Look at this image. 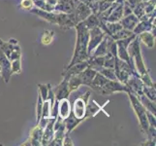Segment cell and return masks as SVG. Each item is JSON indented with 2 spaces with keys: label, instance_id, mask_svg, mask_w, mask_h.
Instances as JSON below:
<instances>
[{
  "label": "cell",
  "instance_id": "obj_1",
  "mask_svg": "<svg viewBox=\"0 0 156 146\" xmlns=\"http://www.w3.org/2000/svg\"><path fill=\"white\" fill-rule=\"evenodd\" d=\"M77 25V24H76ZM77 32H78V38H77V44H76V50L74 53V57L70 66H73L74 63L83 62L87 58V44H88V28L83 21L76 26Z\"/></svg>",
  "mask_w": 156,
  "mask_h": 146
},
{
  "label": "cell",
  "instance_id": "obj_2",
  "mask_svg": "<svg viewBox=\"0 0 156 146\" xmlns=\"http://www.w3.org/2000/svg\"><path fill=\"white\" fill-rule=\"evenodd\" d=\"M127 51H128V55L131 57V61L132 59H135V64L137 66L138 71L141 73L144 83L147 86H149V87H155V85L153 84L151 79L148 76L146 67H144V64L143 58L141 56V50H140V44H139L138 38L134 40L131 44L129 45Z\"/></svg>",
  "mask_w": 156,
  "mask_h": 146
},
{
  "label": "cell",
  "instance_id": "obj_3",
  "mask_svg": "<svg viewBox=\"0 0 156 146\" xmlns=\"http://www.w3.org/2000/svg\"><path fill=\"white\" fill-rule=\"evenodd\" d=\"M128 94H129V99H130V100H131L132 106H133L134 110H135V113L139 118V122H140V125H141L142 129L144 133H147L149 127H148L147 109L144 107V105L142 104V102L140 101V99H138L137 97L134 95V93L129 92Z\"/></svg>",
  "mask_w": 156,
  "mask_h": 146
},
{
  "label": "cell",
  "instance_id": "obj_4",
  "mask_svg": "<svg viewBox=\"0 0 156 146\" xmlns=\"http://www.w3.org/2000/svg\"><path fill=\"white\" fill-rule=\"evenodd\" d=\"M90 93L87 92L85 95L83 96H80L75 100L74 102V106H73V115L80 119V120H83L85 117V111H87V103L88 100Z\"/></svg>",
  "mask_w": 156,
  "mask_h": 146
},
{
  "label": "cell",
  "instance_id": "obj_5",
  "mask_svg": "<svg viewBox=\"0 0 156 146\" xmlns=\"http://www.w3.org/2000/svg\"><path fill=\"white\" fill-rule=\"evenodd\" d=\"M121 91H124V92H129V89L126 85H123L120 84L119 82H117V80H111V81H108L106 84L103 85V87L100 89V93L103 94V95H110L115 93V92H121Z\"/></svg>",
  "mask_w": 156,
  "mask_h": 146
},
{
  "label": "cell",
  "instance_id": "obj_6",
  "mask_svg": "<svg viewBox=\"0 0 156 146\" xmlns=\"http://www.w3.org/2000/svg\"><path fill=\"white\" fill-rule=\"evenodd\" d=\"M104 36H105V33L99 28H97V26H95V28H92L90 29V40H88V44H87L88 54H90L91 51L94 50V48L96 46L99 45V43L102 41Z\"/></svg>",
  "mask_w": 156,
  "mask_h": 146
},
{
  "label": "cell",
  "instance_id": "obj_7",
  "mask_svg": "<svg viewBox=\"0 0 156 146\" xmlns=\"http://www.w3.org/2000/svg\"><path fill=\"white\" fill-rule=\"evenodd\" d=\"M0 67H1V75L5 83L9 82V79L12 75V70H11V63L7 58L6 55L0 50Z\"/></svg>",
  "mask_w": 156,
  "mask_h": 146
},
{
  "label": "cell",
  "instance_id": "obj_8",
  "mask_svg": "<svg viewBox=\"0 0 156 146\" xmlns=\"http://www.w3.org/2000/svg\"><path fill=\"white\" fill-rule=\"evenodd\" d=\"M52 92L55 93L57 101L62 99H67L68 95H70V90L68 87V78L64 77V80L58 86H56Z\"/></svg>",
  "mask_w": 156,
  "mask_h": 146
},
{
  "label": "cell",
  "instance_id": "obj_9",
  "mask_svg": "<svg viewBox=\"0 0 156 146\" xmlns=\"http://www.w3.org/2000/svg\"><path fill=\"white\" fill-rule=\"evenodd\" d=\"M49 124L46 125V129L44 132V134L42 137V144H49V142H51V140L55 137V129H53V125H55V119H51L49 120Z\"/></svg>",
  "mask_w": 156,
  "mask_h": 146
},
{
  "label": "cell",
  "instance_id": "obj_10",
  "mask_svg": "<svg viewBox=\"0 0 156 146\" xmlns=\"http://www.w3.org/2000/svg\"><path fill=\"white\" fill-rule=\"evenodd\" d=\"M58 116L61 120H65V119L70 115L71 113V107H70V102L67 99H62L58 101Z\"/></svg>",
  "mask_w": 156,
  "mask_h": 146
},
{
  "label": "cell",
  "instance_id": "obj_11",
  "mask_svg": "<svg viewBox=\"0 0 156 146\" xmlns=\"http://www.w3.org/2000/svg\"><path fill=\"white\" fill-rule=\"evenodd\" d=\"M76 10H77V13H76V15L74 16V18H75V21H76L77 24H79L80 21H84L88 17V16L91 15L90 9L87 6V5L83 4V3H80Z\"/></svg>",
  "mask_w": 156,
  "mask_h": 146
},
{
  "label": "cell",
  "instance_id": "obj_12",
  "mask_svg": "<svg viewBox=\"0 0 156 146\" xmlns=\"http://www.w3.org/2000/svg\"><path fill=\"white\" fill-rule=\"evenodd\" d=\"M140 101L142 102L144 107L150 111L153 115H155V103L153 100H149L148 97H147L144 94L140 95Z\"/></svg>",
  "mask_w": 156,
  "mask_h": 146
},
{
  "label": "cell",
  "instance_id": "obj_13",
  "mask_svg": "<svg viewBox=\"0 0 156 146\" xmlns=\"http://www.w3.org/2000/svg\"><path fill=\"white\" fill-rule=\"evenodd\" d=\"M103 106H99L95 101H93L92 103L88 104V106L87 107V111H85V117L84 118H90L95 116L99 111L102 110Z\"/></svg>",
  "mask_w": 156,
  "mask_h": 146
},
{
  "label": "cell",
  "instance_id": "obj_14",
  "mask_svg": "<svg viewBox=\"0 0 156 146\" xmlns=\"http://www.w3.org/2000/svg\"><path fill=\"white\" fill-rule=\"evenodd\" d=\"M137 23H138V18L134 15H130L127 18H124L122 20V24H123L122 28L124 26L127 29H134Z\"/></svg>",
  "mask_w": 156,
  "mask_h": 146
},
{
  "label": "cell",
  "instance_id": "obj_15",
  "mask_svg": "<svg viewBox=\"0 0 156 146\" xmlns=\"http://www.w3.org/2000/svg\"><path fill=\"white\" fill-rule=\"evenodd\" d=\"M53 37H55V32L52 30H47L43 33L42 37H41V42L43 45H50L52 42Z\"/></svg>",
  "mask_w": 156,
  "mask_h": 146
},
{
  "label": "cell",
  "instance_id": "obj_16",
  "mask_svg": "<svg viewBox=\"0 0 156 146\" xmlns=\"http://www.w3.org/2000/svg\"><path fill=\"white\" fill-rule=\"evenodd\" d=\"M140 38L141 40L146 44L147 47L149 48H152L154 45V37L152 34H150L149 32H144V33L140 35Z\"/></svg>",
  "mask_w": 156,
  "mask_h": 146
},
{
  "label": "cell",
  "instance_id": "obj_17",
  "mask_svg": "<svg viewBox=\"0 0 156 146\" xmlns=\"http://www.w3.org/2000/svg\"><path fill=\"white\" fill-rule=\"evenodd\" d=\"M11 70L12 73H20L21 72V66H20V58H17L12 61L11 63Z\"/></svg>",
  "mask_w": 156,
  "mask_h": 146
},
{
  "label": "cell",
  "instance_id": "obj_18",
  "mask_svg": "<svg viewBox=\"0 0 156 146\" xmlns=\"http://www.w3.org/2000/svg\"><path fill=\"white\" fill-rule=\"evenodd\" d=\"M49 85H39V95H41L43 101H45L48 97V92H49Z\"/></svg>",
  "mask_w": 156,
  "mask_h": 146
},
{
  "label": "cell",
  "instance_id": "obj_19",
  "mask_svg": "<svg viewBox=\"0 0 156 146\" xmlns=\"http://www.w3.org/2000/svg\"><path fill=\"white\" fill-rule=\"evenodd\" d=\"M33 6V0H21L20 3V7L23 9H31Z\"/></svg>",
  "mask_w": 156,
  "mask_h": 146
},
{
  "label": "cell",
  "instance_id": "obj_20",
  "mask_svg": "<svg viewBox=\"0 0 156 146\" xmlns=\"http://www.w3.org/2000/svg\"><path fill=\"white\" fill-rule=\"evenodd\" d=\"M63 142H66V143H63V145H73L72 140L70 139L68 134H65V140H63Z\"/></svg>",
  "mask_w": 156,
  "mask_h": 146
},
{
  "label": "cell",
  "instance_id": "obj_21",
  "mask_svg": "<svg viewBox=\"0 0 156 146\" xmlns=\"http://www.w3.org/2000/svg\"><path fill=\"white\" fill-rule=\"evenodd\" d=\"M0 74H1V67H0Z\"/></svg>",
  "mask_w": 156,
  "mask_h": 146
}]
</instances>
